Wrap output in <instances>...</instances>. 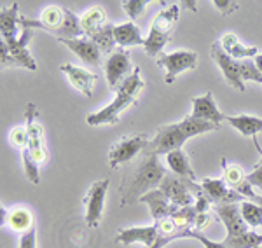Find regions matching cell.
<instances>
[{
  "label": "cell",
  "instance_id": "32",
  "mask_svg": "<svg viewBox=\"0 0 262 248\" xmlns=\"http://www.w3.org/2000/svg\"><path fill=\"white\" fill-rule=\"evenodd\" d=\"M227 248H255L262 245V234L255 233V231H248L243 236H238L234 239H224Z\"/></svg>",
  "mask_w": 262,
  "mask_h": 248
},
{
  "label": "cell",
  "instance_id": "13",
  "mask_svg": "<svg viewBox=\"0 0 262 248\" xmlns=\"http://www.w3.org/2000/svg\"><path fill=\"white\" fill-rule=\"evenodd\" d=\"M201 187H203V191H205V194L210 197V201L215 203V207L236 205V203H243L245 201V196H242L238 191H234V189H231L224 180L203 178Z\"/></svg>",
  "mask_w": 262,
  "mask_h": 248
},
{
  "label": "cell",
  "instance_id": "42",
  "mask_svg": "<svg viewBox=\"0 0 262 248\" xmlns=\"http://www.w3.org/2000/svg\"><path fill=\"white\" fill-rule=\"evenodd\" d=\"M170 241H171L170 238H163V236H161V238L158 239V243H156L154 246H150V248H163L164 245H168V243H170Z\"/></svg>",
  "mask_w": 262,
  "mask_h": 248
},
{
  "label": "cell",
  "instance_id": "33",
  "mask_svg": "<svg viewBox=\"0 0 262 248\" xmlns=\"http://www.w3.org/2000/svg\"><path fill=\"white\" fill-rule=\"evenodd\" d=\"M121 6L131 19H137L149 6V0H122Z\"/></svg>",
  "mask_w": 262,
  "mask_h": 248
},
{
  "label": "cell",
  "instance_id": "1",
  "mask_svg": "<svg viewBox=\"0 0 262 248\" xmlns=\"http://www.w3.org/2000/svg\"><path fill=\"white\" fill-rule=\"evenodd\" d=\"M142 159L138 165L128 171L122 180L121 187V205L128 207L135 201H140L147 192L152 189H158L166 176V170L159 163L158 154H145L142 152Z\"/></svg>",
  "mask_w": 262,
  "mask_h": 248
},
{
  "label": "cell",
  "instance_id": "19",
  "mask_svg": "<svg viewBox=\"0 0 262 248\" xmlns=\"http://www.w3.org/2000/svg\"><path fill=\"white\" fill-rule=\"evenodd\" d=\"M30 37H32V30L23 28V32H21V35L18 39L6 42V46H7V49H9V54L14 58V61L18 63V66H25V69H28V70H37V63L27 49V44H28V40H30Z\"/></svg>",
  "mask_w": 262,
  "mask_h": 248
},
{
  "label": "cell",
  "instance_id": "2",
  "mask_svg": "<svg viewBox=\"0 0 262 248\" xmlns=\"http://www.w3.org/2000/svg\"><path fill=\"white\" fill-rule=\"evenodd\" d=\"M19 27L21 28H40V30L51 32L56 35V39H79L82 37L81 18L74 14L70 9L58 6H49L40 12L39 19H30L27 16H19Z\"/></svg>",
  "mask_w": 262,
  "mask_h": 248
},
{
  "label": "cell",
  "instance_id": "23",
  "mask_svg": "<svg viewBox=\"0 0 262 248\" xmlns=\"http://www.w3.org/2000/svg\"><path fill=\"white\" fill-rule=\"evenodd\" d=\"M114 39L116 44L121 48H129V46H145V39L142 37L140 28L131 21V23H122L114 28Z\"/></svg>",
  "mask_w": 262,
  "mask_h": 248
},
{
  "label": "cell",
  "instance_id": "34",
  "mask_svg": "<svg viewBox=\"0 0 262 248\" xmlns=\"http://www.w3.org/2000/svg\"><path fill=\"white\" fill-rule=\"evenodd\" d=\"M179 238H194V239H198V241H201V243H203V246H205V248H227L226 241H221V243H217V241H210L208 238L203 236V234L200 233V231H196V229L182 231V233H179Z\"/></svg>",
  "mask_w": 262,
  "mask_h": 248
},
{
  "label": "cell",
  "instance_id": "21",
  "mask_svg": "<svg viewBox=\"0 0 262 248\" xmlns=\"http://www.w3.org/2000/svg\"><path fill=\"white\" fill-rule=\"evenodd\" d=\"M19 4L12 2L11 7H4L0 12V33H2L4 42H11L18 39L19 28Z\"/></svg>",
  "mask_w": 262,
  "mask_h": 248
},
{
  "label": "cell",
  "instance_id": "35",
  "mask_svg": "<svg viewBox=\"0 0 262 248\" xmlns=\"http://www.w3.org/2000/svg\"><path fill=\"white\" fill-rule=\"evenodd\" d=\"M9 142L11 145H14L16 149H27L28 145V129H27V124L23 126H18V128H14L9 134Z\"/></svg>",
  "mask_w": 262,
  "mask_h": 248
},
{
  "label": "cell",
  "instance_id": "18",
  "mask_svg": "<svg viewBox=\"0 0 262 248\" xmlns=\"http://www.w3.org/2000/svg\"><path fill=\"white\" fill-rule=\"evenodd\" d=\"M140 201H142V203L149 205L154 222H161V220H164V218H170L173 213L179 210V208L175 207V205L170 203V199L164 196V192L159 187L158 189H152L150 192H147V194L143 196Z\"/></svg>",
  "mask_w": 262,
  "mask_h": 248
},
{
  "label": "cell",
  "instance_id": "22",
  "mask_svg": "<svg viewBox=\"0 0 262 248\" xmlns=\"http://www.w3.org/2000/svg\"><path fill=\"white\" fill-rule=\"evenodd\" d=\"M221 48L226 54H229L234 60H248V58H255L259 54V49L255 46H243L238 40V37L234 33H226L221 40Z\"/></svg>",
  "mask_w": 262,
  "mask_h": 248
},
{
  "label": "cell",
  "instance_id": "38",
  "mask_svg": "<svg viewBox=\"0 0 262 248\" xmlns=\"http://www.w3.org/2000/svg\"><path fill=\"white\" fill-rule=\"evenodd\" d=\"M247 182L250 184L252 187H259L262 189V159L260 163L255 166V170L252 171V173L247 175Z\"/></svg>",
  "mask_w": 262,
  "mask_h": 248
},
{
  "label": "cell",
  "instance_id": "15",
  "mask_svg": "<svg viewBox=\"0 0 262 248\" xmlns=\"http://www.w3.org/2000/svg\"><path fill=\"white\" fill-rule=\"evenodd\" d=\"M58 42L65 44L74 54H77L81 60L90 66L101 65V49L91 39L79 37V39H56Z\"/></svg>",
  "mask_w": 262,
  "mask_h": 248
},
{
  "label": "cell",
  "instance_id": "44",
  "mask_svg": "<svg viewBox=\"0 0 262 248\" xmlns=\"http://www.w3.org/2000/svg\"><path fill=\"white\" fill-rule=\"evenodd\" d=\"M253 63H255V66L259 69V72L262 74V54H257V56L253 58Z\"/></svg>",
  "mask_w": 262,
  "mask_h": 248
},
{
  "label": "cell",
  "instance_id": "27",
  "mask_svg": "<svg viewBox=\"0 0 262 248\" xmlns=\"http://www.w3.org/2000/svg\"><path fill=\"white\" fill-rule=\"evenodd\" d=\"M179 126L187 138L196 137V134H203V133H210V131H219V129H221V124L210 123V121L194 119L191 116H187L184 121H180Z\"/></svg>",
  "mask_w": 262,
  "mask_h": 248
},
{
  "label": "cell",
  "instance_id": "31",
  "mask_svg": "<svg viewBox=\"0 0 262 248\" xmlns=\"http://www.w3.org/2000/svg\"><path fill=\"white\" fill-rule=\"evenodd\" d=\"M239 212H242L243 220L248 224V228H262V208L252 201H243L239 203Z\"/></svg>",
  "mask_w": 262,
  "mask_h": 248
},
{
  "label": "cell",
  "instance_id": "37",
  "mask_svg": "<svg viewBox=\"0 0 262 248\" xmlns=\"http://www.w3.org/2000/svg\"><path fill=\"white\" fill-rule=\"evenodd\" d=\"M210 205H212V201H210V197L206 196L205 191L201 189V191L196 194V203H194V208H196L198 215H200V213H206V212H208Z\"/></svg>",
  "mask_w": 262,
  "mask_h": 248
},
{
  "label": "cell",
  "instance_id": "26",
  "mask_svg": "<svg viewBox=\"0 0 262 248\" xmlns=\"http://www.w3.org/2000/svg\"><path fill=\"white\" fill-rule=\"evenodd\" d=\"M226 121L232 126V128H236L239 133L245 134V137H255L257 133L262 131V119H260V117H253V116H229Z\"/></svg>",
  "mask_w": 262,
  "mask_h": 248
},
{
  "label": "cell",
  "instance_id": "45",
  "mask_svg": "<svg viewBox=\"0 0 262 248\" xmlns=\"http://www.w3.org/2000/svg\"><path fill=\"white\" fill-rule=\"evenodd\" d=\"M255 248H262V245H260V246H255Z\"/></svg>",
  "mask_w": 262,
  "mask_h": 248
},
{
  "label": "cell",
  "instance_id": "12",
  "mask_svg": "<svg viewBox=\"0 0 262 248\" xmlns=\"http://www.w3.org/2000/svg\"><path fill=\"white\" fill-rule=\"evenodd\" d=\"M131 74H133V69H131L129 54L122 48L116 49V51L107 58V61H105V75H107L108 87L117 91V87H119Z\"/></svg>",
  "mask_w": 262,
  "mask_h": 248
},
{
  "label": "cell",
  "instance_id": "5",
  "mask_svg": "<svg viewBox=\"0 0 262 248\" xmlns=\"http://www.w3.org/2000/svg\"><path fill=\"white\" fill-rule=\"evenodd\" d=\"M212 60L221 66L224 77L229 86L238 91H245V81H253L262 84V74L250 60H234L229 54L222 51L221 44H212Z\"/></svg>",
  "mask_w": 262,
  "mask_h": 248
},
{
  "label": "cell",
  "instance_id": "3",
  "mask_svg": "<svg viewBox=\"0 0 262 248\" xmlns=\"http://www.w3.org/2000/svg\"><path fill=\"white\" fill-rule=\"evenodd\" d=\"M143 87H145V82H143V79L140 75V69L137 66V69L133 70V74H131L119 87H117L116 98H114L105 108H101V110L95 112V114L88 116L86 123L90 126L119 123L121 112L138 102V96H140V93L143 91Z\"/></svg>",
  "mask_w": 262,
  "mask_h": 248
},
{
  "label": "cell",
  "instance_id": "36",
  "mask_svg": "<svg viewBox=\"0 0 262 248\" xmlns=\"http://www.w3.org/2000/svg\"><path fill=\"white\" fill-rule=\"evenodd\" d=\"M213 6L222 16H229L236 11L238 2H236V0H213Z\"/></svg>",
  "mask_w": 262,
  "mask_h": 248
},
{
  "label": "cell",
  "instance_id": "40",
  "mask_svg": "<svg viewBox=\"0 0 262 248\" xmlns=\"http://www.w3.org/2000/svg\"><path fill=\"white\" fill-rule=\"evenodd\" d=\"M35 241H37V238H35V231H28L27 234H23L19 239V248H35Z\"/></svg>",
  "mask_w": 262,
  "mask_h": 248
},
{
  "label": "cell",
  "instance_id": "17",
  "mask_svg": "<svg viewBox=\"0 0 262 248\" xmlns=\"http://www.w3.org/2000/svg\"><path fill=\"white\" fill-rule=\"evenodd\" d=\"M159 236V229L156 224L149 226V228H128V229H121L119 236L116 241L121 245H131V243H142L145 248H150L158 243Z\"/></svg>",
  "mask_w": 262,
  "mask_h": 248
},
{
  "label": "cell",
  "instance_id": "11",
  "mask_svg": "<svg viewBox=\"0 0 262 248\" xmlns=\"http://www.w3.org/2000/svg\"><path fill=\"white\" fill-rule=\"evenodd\" d=\"M108 182H111L108 178L96 180L90 187L86 199H84V205H86V226L91 229L98 228L101 217H103V205H105V194H107Z\"/></svg>",
  "mask_w": 262,
  "mask_h": 248
},
{
  "label": "cell",
  "instance_id": "20",
  "mask_svg": "<svg viewBox=\"0 0 262 248\" xmlns=\"http://www.w3.org/2000/svg\"><path fill=\"white\" fill-rule=\"evenodd\" d=\"M60 70L63 74H67L69 81L72 82V86L75 89H79L84 96H90L93 95V86H95V79L96 75L88 72V70L81 69V66H75V65H70V63H65V65L60 66Z\"/></svg>",
  "mask_w": 262,
  "mask_h": 248
},
{
  "label": "cell",
  "instance_id": "39",
  "mask_svg": "<svg viewBox=\"0 0 262 248\" xmlns=\"http://www.w3.org/2000/svg\"><path fill=\"white\" fill-rule=\"evenodd\" d=\"M0 63H2L4 69H6V66H18L14 58L9 54V49H7L6 42H2V40H0Z\"/></svg>",
  "mask_w": 262,
  "mask_h": 248
},
{
  "label": "cell",
  "instance_id": "6",
  "mask_svg": "<svg viewBox=\"0 0 262 248\" xmlns=\"http://www.w3.org/2000/svg\"><path fill=\"white\" fill-rule=\"evenodd\" d=\"M180 16V7L179 4H171L168 9L159 12L152 21V27L149 32V37L145 39V53L150 58L159 56L163 51V48L166 46L168 39H170L171 32L175 30V25L179 21Z\"/></svg>",
  "mask_w": 262,
  "mask_h": 248
},
{
  "label": "cell",
  "instance_id": "14",
  "mask_svg": "<svg viewBox=\"0 0 262 248\" xmlns=\"http://www.w3.org/2000/svg\"><path fill=\"white\" fill-rule=\"evenodd\" d=\"M215 213L226 226L227 236L226 239H234L238 236H243L248 233V224L243 220L242 212H239V203L236 205H222V207H215Z\"/></svg>",
  "mask_w": 262,
  "mask_h": 248
},
{
  "label": "cell",
  "instance_id": "9",
  "mask_svg": "<svg viewBox=\"0 0 262 248\" xmlns=\"http://www.w3.org/2000/svg\"><path fill=\"white\" fill-rule=\"evenodd\" d=\"M147 144H149V138L142 133L121 138L108 152V165H111V168H119L121 165H126L138 152H143Z\"/></svg>",
  "mask_w": 262,
  "mask_h": 248
},
{
  "label": "cell",
  "instance_id": "7",
  "mask_svg": "<svg viewBox=\"0 0 262 248\" xmlns=\"http://www.w3.org/2000/svg\"><path fill=\"white\" fill-rule=\"evenodd\" d=\"M159 189H161L164 192V196L170 199L171 205H175L177 208H184V207H192L194 205L192 192L198 194L203 187L198 186L196 182H192V180H189V178H182V176L166 173Z\"/></svg>",
  "mask_w": 262,
  "mask_h": 248
},
{
  "label": "cell",
  "instance_id": "25",
  "mask_svg": "<svg viewBox=\"0 0 262 248\" xmlns=\"http://www.w3.org/2000/svg\"><path fill=\"white\" fill-rule=\"evenodd\" d=\"M107 18H105V12L101 7H91L88 9L84 14L81 16V27H82V32L86 33L88 37H93L96 35L101 28L107 27Z\"/></svg>",
  "mask_w": 262,
  "mask_h": 248
},
{
  "label": "cell",
  "instance_id": "41",
  "mask_svg": "<svg viewBox=\"0 0 262 248\" xmlns=\"http://www.w3.org/2000/svg\"><path fill=\"white\" fill-rule=\"evenodd\" d=\"M208 224H210V215H208V213H200V215L196 217V222H194V229L201 231V229H205Z\"/></svg>",
  "mask_w": 262,
  "mask_h": 248
},
{
  "label": "cell",
  "instance_id": "29",
  "mask_svg": "<svg viewBox=\"0 0 262 248\" xmlns=\"http://www.w3.org/2000/svg\"><path fill=\"white\" fill-rule=\"evenodd\" d=\"M196 217H198V212H196V208H194V205H192V207L179 208L170 218L173 220V224H175L177 231L182 233V231H187V229L192 228L194 222H196Z\"/></svg>",
  "mask_w": 262,
  "mask_h": 248
},
{
  "label": "cell",
  "instance_id": "16",
  "mask_svg": "<svg viewBox=\"0 0 262 248\" xmlns=\"http://www.w3.org/2000/svg\"><path fill=\"white\" fill-rule=\"evenodd\" d=\"M191 103H192L191 117H194V119L210 121V123H215V124H221L222 121L227 119V117L219 110L212 91H208V93H205L203 96H194L191 100Z\"/></svg>",
  "mask_w": 262,
  "mask_h": 248
},
{
  "label": "cell",
  "instance_id": "8",
  "mask_svg": "<svg viewBox=\"0 0 262 248\" xmlns=\"http://www.w3.org/2000/svg\"><path fill=\"white\" fill-rule=\"evenodd\" d=\"M185 140H189L180 129L179 123L177 124H166L158 128L154 138L149 140V144L143 149L145 154H170L173 150L182 149V145L185 144Z\"/></svg>",
  "mask_w": 262,
  "mask_h": 248
},
{
  "label": "cell",
  "instance_id": "24",
  "mask_svg": "<svg viewBox=\"0 0 262 248\" xmlns=\"http://www.w3.org/2000/svg\"><path fill=\"white\" fill-rule=\"evenodd\" d=\"M166 163L170 166V170L173 171V175L182 176V178H189L192 182H196V173L191 168V163H189V157L185 155V152L182 149L173 150V152L166 154Z\"/></svg>",
  "mask_w": 262,
  "mask_h": 248
},
{
  "label": "cell",
  "instance_id": "30",
  "mask_svg": "<svg viewBox=\"0 0 262 248\" xmlns=\"http://www.w3.org/2000/svg\"><path fill=\"white\" fill-rule=\"evenodd\" d=\"M222 168H224V182L231 189H234V191L247 180V175H245V171L242 170V166L229 165L226 159H222Z\"/></svg>",
  "mask_w": 262,
  "mask_h": 248
},
{
  "label": "cell",
  "instance_id": "4",
  "mask_svg": "<svg viewBox=\"0 0 262 248\" xmlns=\"http://www.w3.org/2000/svg\"><path fill=\"white\" fill-rule=\"evenodd\" d=\"M39 112H37L35 105L28 103L27 110H25V124L28 129V145L23 150V161H25V173L32 184H39V166L48 159V150L44 147V129L40 123L37 121Z\"/></svg>",
  "mask_w": 262,
  "mask_h": 248
},
{
  "label": "cell",
  "instance_id": "28",
  "mask_svg": "<svg viewBox=\"0 0 262 248\" xmlns=\"http://www.w3.org/2000/svg\"><path fill=\"white\" fill-rule=\"evenodd\" d=\"M7 226H9L12 231L27 234L28 231H32V226H33V217L30 213V210H27V208L12 210L9 215H7Z\"/></svg>",
  "mask_w": 262,
  "mask_h": 248
},
{
  "label": "cell",
  "instance_id": "43",
  "mask_svg": "<svg viewBox=\"0 0 262 248\" xmlns=\"http://www.w3.org/2000/svg\"><path fill=\"white\" fill-rule=\"evenodd\" d=\"M184 6H185V7H191V11H192V12H196V11H198V4L194 2V0H185Z\"/></svg>",
  "mask_w": 262,
  "mask_h": 248
},
{
  "label": "cell",
  "instance_id": "10",
  "mask_svg": "<svg viewBox=\"0 0 262 248\" xmlns=\"http://www.w3.org/2000/svg\"><path fill=\"white\" fill-rule=\"evenodd\" d=\"M158 65L166 69V77L164 81L166 84H173L175 77L184 70H194L198 66V54L194 51H180L170 53V54H159L158 56Z\"/></svg>",
  "mask_w": 262,
  "mask_h": 248
}]
</instances>
